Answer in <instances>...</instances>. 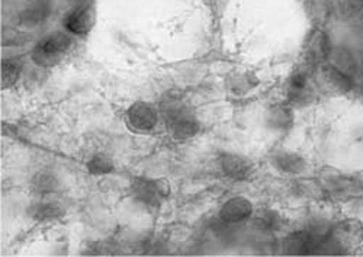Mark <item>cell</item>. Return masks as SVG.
Here are the masks:
<instances>
[{
	"instance_id": "7c38bea8",
	"label": "cell",
	"mask_w": 363,
	"mask_h": 257,
	"mask_svg": "<svg viewBox=\"0 0 363 257\" xmlns=\"http://www.w3.org/2000/svg\"><path fill=\"white\" fill-rule=\"evenodd\" d=\"M333 233H335L333 236H335L336 244H339L340 247H352L353 244L359 243L363 237V229L357 221L343 222L342 226H339V229Z\"/></svg>"
},
{
	"instance_id": "9c48e42d",
	"label": "cell",
	"mask_w": 363,
	"mask_h": 257,
	"mask_svg": "<svg viewBox=\"0 0 363 257\" xmlns=\"http://www.w3.org/2000/svg\"><path fill=\"white\" fill-rule=\"evenodd\" d=\"M252 214H253L252 202L243 197H235L228 199L223 205L220 211V218L225 224H240L249 219Z\"/></svg>"
},
{
	"instance_id": "5bb4252c",
	"label": "cell",
	"mask_w": 363,
	"mask_h": 257,
	"mask_svg": "<svg viewBox=\"0 0 363 257\" xmlns=\"http://www.w3.org/2000/svg\"><path fill=\"white\" fill-rule=\"evenodd\" d=\"M274 165L284 173L288 175H295L304 170L306 162L304 158L299 157L295 153H288V151H281L274 157Z\"/></svg>"
},
{
	"instance_id": "ac0fdd59",
	"label": "cell",
	"mask_w": 363,
	"mask_h": 257,
	"mask_svg": "<svg viewBox=\"0 0 363 257\" xmlns=\"http://www.w3.org/2000/svg\"><path fill=\"white\" fill-rule=\"evenodd\" d=\"M87 169L94 176H104L113 170V163L106 155L98 154L87 163Z\"/></svg>"
},
{
	"instance_id": "d6986e66",
	"label": "cell",
	"mask_w": 363,
	"mask_h": 257,
	"mask_svg": "<svg viewBox=\"0 0 363 257\" xmlns=\"http://www.w3.org/2000/svg\"><path fill=\"white\" fill-rule=\"evenodd\" d=\"M278 224H279V218L275 212H272V211L262 214V217H259V219H257V226L264 230H274Z\"/></svg>"
},
{
	"instance_id": "8992f818",
	"label": "cell",
	"mask_w": 363,
	"mask_h": 257,
	"mask_svg": "<svg viewBox=\"0 0 363 257\" xmlns=\"http://www.w3.org/2000/svg\"><path fill=\"white\" fill-rule=\"evenodd\" d=\"M166 119L169 122V130L176 140H189L199 131V125L195 118L182 106L174 105L169 109Z\"/></svg>"
},
{
	"instance_id": "2e32d148",
	"label": "cell",
	"mask_w": 363,
	"mask_h": 257,
	"mask_svg": "<svg viewBox=\"0 0 363 257\" xmlns=\"http://www.w3.org/2000/svg\"><path fill=\"white\" fill-rule=\"evenodd\" d=\"M307 13L315 23H324L331 15L330 0H308Z\"/></svg>"
},
{
	"instance_id": "5b68a950",
	"label": "cell",
	"mask_w": 363,
	"mask_h": 257,
	"mask_svg": "<svg viewBox=\"0 0 363 257\" xmlns=\"http://www.w3.org/2000/svg\"><path fill=\"white\" fill-rule=\"evenodd\" d=\"M98 21V12L96 8L90 4H83L74 9H72L63 23L67 32H70L72 35H79L84 37L92 32Z\"/></svg>"
},
{
	"instance_id": "9a60e30c",
	"label": "cell",
	"mask_w": 363,
	"mask_h": 257,
	"mask_svg": "<svg viewBox=\"0 0 363 257\" xmlns=\"http://www.w3.org/2000/svg\"><path fill=\"white\" fill-rule=\"evenodd\" d=\"M331 13L342 19H352L363 12V0H330Z\"/></svg>"
},
{
	"instance_id": "e0dca14e",
	"label": "cell",
	"mask_w": 363,
	"mask_h": 257,
	"mask_svg": "<svg viewBox=\"0 0 363 257\" xmlns=\"http://www.w3.org/2000/svg\"><path fill=\"white\" fill-rule=\"evenodd\" d=\"M21 75V62L13 58H8L2 62V87L9 89L13 86Z\"/></svg>"
},
{
	"instance_id": "ba28073f",
	"label": "cell",
	"mask_w": 363,
	"mask_h": 257,
	"mask_svg": "<svg viewBox=\"0 0 363 257\" xmlns=\"http://www.w3.org/2000/svg\"><path fill=\"white\" fill-rule=\"evenodd\" d=\"M125 119H127L130 130L140 133V134H147V133L153 131L157 126L159 114L151 105L138 102V104H134L127 111Z\"/></svg>"
},
{
	"instance_id": "6da1fadb",
	"label": "cell",
	"mask_w": 363,
	"mask_h": 257,
	"mask_svg": "<svg viewBox=\"0 0 363 257\" xmlns=\"http://www.w3.org/2000/svg\"><path fill=\"white\" fill-rule=\"evenodd\" d=\"M67 31H57L43 38L33 50V61L40 67L51 69L62 64L73 50L74 41Z\"/></svg>"
},
{
	"instance_id": "ffe728a7",
	"label": "cell",
	"mask_w": 363,
	"mask_h": 257,
	"mask_svg": "<svg viewBox=\"0 0 363 257\" xmlns=\"http://www.w3.org/2000/svg\"><path fill=\"white\" fill-rule=\"evenodd\" d=\"M37 218H41V219H51V218H55L57 217V208H54L52 205L47 204V205H40L37 207Z\"/></svg>"
},
{
	"instance_id": "7a4b0ae2",
	"label": "cell",
	"mask_w": 363,
	"mask_h": 257,
	"mask_svg": "<svg viewBox=\"0 0 363 257\" xmlns=\"http://www.w3.org/2000/svg\"><path fill=\"white\" fill-rule=\"evenodd\" d=\"M314 80L317 89L327 96H343L353 89L352 77L340 67L328 62L315 67Z\"/></svg>"
},
{
	"instance_id": "52a82bcc",
	"label": "cell",
	"mask_w": 363,
	"mask_h": 257,
	"mask_svg": "<svg viewBox=\"0 0 363 257\" xmlns=\"http://www.w3.org/2000/svg\"><path fill=\"white\" fill-rule=\"evenodd\" d=\"M288 98L291 105H308L314 99L311 75L307 69H298L288 83Z\"/></svg>"
},
{
	"instance_id": "8fae6325",
	"label": "cell",
	"mask_w": 363,
	"mask_h": 257,
	"mask_svg": "<svg viewBox=\"0 0 363 257\" xmlns=\"http://www.w3.org/2000/svg\"><path fill=\"white\" fill-rule=\"evenodd\" d=\"M320 243L321 241L311 231H298V233H294L286 240V251L295 256L310 254L317 248Z\"/></svg>"
},
{
	"instance_id": "277c9868",
	"label": "cell",
	"mask_w": 363,
	"mask_h": 257,
	"mask_svg": "<svg viewBox=\"0 0 363 257\" xmlns=\"http://www.w3.org/2000/svg\"><path fill=\"white\" fill-rule=\"evenodd\" d=\"M331 54V41L320 28L313 29L304 44V61L308 67H318L325 64Z\"/></svg>"
},
{
	"instance_id": "3957f363",
	"label": "cell",
	"mask_w": 363,
	"mask_h": 257,
	"mask_svg": "<svg viewBox=\"0 0 363 257\" xmlns=\"http://www.w3.org/2000/svg\"><path fill=\"white\" fill-rule=\"evenodd\" d=\"M135 199L145 207H159L170 194L169 183L159 179H138L133 185Z\"/></svg>"
},
{
	"instance_id": "30bf717a",
	"label": "cell",
	"mask_w": 363,
	"mask_h": 257,
	"mask_svg": "<svg viewBox=\"0 0 363 257\" xmlns=\"http://www.w3.org/2000/svg\"><path fill=\"white\" fill-rule=\"evenodd\" d=\"M220 165L225 176L234 180H245L252 173V165L249 160L234 153H224L221 155Z\"/></svg>"
},
{
	"instance_id": "4fadbf2b",
	"label": "cell",
	"mask_w": 363,
	"mask_h": 257,
	"mask_svg": "<svg viewBox=\"0 0 363 257\" xmlns=\"http://www.w3.org/2000/svg\"><path fill=\"white\" fill-rule=\"evenodd\" d=\"M267 125L275 131L289 130L294 124V115L289 106L286 105H275L272 106L266 115Z\"/></svg>"
}]
</instances>
